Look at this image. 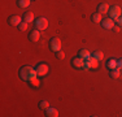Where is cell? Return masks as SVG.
<instances>
[{"instance_id":"1","label":"cell","mask_w":122,"mask_h":117,"mask_svg":"<svg viewBox=\"0 0 122 117\" xmlns=\"http://www.w3.org/2000/svg\"><path fill=\"white\" fill-rule=\"evenodd\" d=\"M20 77H21L22 81L29 82L30 80H33V78L38 77V75H36L35 68H33V66H29V65H25V66H22V68L20 69Z\"/></svg>"},{"instance_id":"2","label":"cell","mask_w":122,"mask_h":117,"mask_svg":"<svg viewBox=\"0 0 122 117\" xmlns=\"http://www.w3.org/2000/svg\"><path fill=\"white\" fill-rule=\"evenodd\" d=\"M34 25H35V29H38L39 31H43L48 27V20L44 17H39L34 21Z\"/></svg>"},{"instance_id":"3","label":"cell","mask_w":122,"mask_h":117,"mask_svg":"<svg viewBox=\"0 0 122 117\" xmlns=\"http://www.w3.org/2000/svg\"><path fill=\"white\" fill-rule=\"evenodd\" d=\"M35 72H36L38 77H44V75H47V73L49 72V66L47 65V64L40 63L35 66Z\"/></svg>"},{"instance_id":"4","label":"cell","mask_w":122,"mask_h":117,"mask_svg":"<svg viewBox=\"0 0 122 117\" xmlns=\"http://www.w3.org/2000/svg\"><path fill=\"white\" fill-rule=\"evenodd\" d=\"M108 13H109V17L112 20H117L118 17H121V13H122V9L118 5H113L112 8H109V11H108Z\"/></svg>"},{"instance_id":"5","label":"cell","mask_w":122,"mask_h":117,"mask_svg":"<svg viewBox=\"0 0 122 117\" xmlns=\"http://www.w3.org/2000/svg\"><path fill=\"white\" fill-rule=\"evenodd\" d=\"M97 65H99V61L95 57L91 56L90 58L85 60V68H83V69H96Z\"/></svg>"},{"instance_id":"6","label":"cell","mask_w":122,"mask_h":117,"mask_svg":"<svg viewBox=\"0 0 122 117\" xmlns=\"http://www.w3.org/2000/svg\"><path fill=\"white\" fill-rule=\"evenodd\" d=\"M49 48H51L53 52L60 51V49H61V40H60V38H52V39L49 40Z\"/></svg>"},{"instance_id":"7","label":"cell","mask_w":122,"mask_h":117,"mask_svg":"<svg viewBox=\"0 0 122 117\" xmlns=\"http://www.w3.org/2000/svg\"><path fill=\"white\" fill-rule=\"evenodd\" d=\"M114 25H116V21H114V20H112L110 17L101 20V26H103L104 29H107V30H112V29L114 27Z\"/></svg>"},{"instance_id":"8","label":"cell","mask_w":122,"mask_h":117,"mask_svg":"<svg viewBox=\"0 0 122 117\" xmlns=\"http://www.w3.org/2000/svg\"><path fill=\"white\" fill-rule=\"evenodd\" d=\"M22 21H24V20H22V17L17 16V14H13V16L8 17V23H9V25H12V26H18Z\"/></svg>"},{"instance_id":"9","label":"cell","mask_w":122,"mask_h":117,"mask_svg":"<svg viewBox=\"0 0 122 117\" xmlns=\"http://www.w3.org/2000/svg\"><path fill=\"white\" fill-rule=\"evenodd\" d=\"M71 65H73L75 69H83V68H85V60L81 58L79 56L74 57L73 60H71Z\"/></svg>"},{"instance_id":"10","label":"cell","mask_w":122,"mask_h":117,"mask_svg":"<svg viewBox=\"0 0 122 117\" xmlns=\"http://www.w3.org/2000/svg\"><path fill=\"white\" fill-rule=\"evenodd\" d=\"M40 38V31L38 30V29H34V30L30 31V34H29V39L31 40V42H38Z\"/></svg>"},{"instance_id":"11","label":"cell","mask_w":122,"mask_h":117,"mask_svg":"<svg viewBox=\"0 0 122 117\" xmlns=\"http://www.w3.org/2000/svg\"><path fill=\"white\" fill-rule=\"evenodd\" d=\"M22 20H24L25 22H27V23H30V22L35 21V20H34V13H33V12L26 11L25 13L22 14Z\"/></svg>"},{"instance_id":"12","label":"cell","mask_w":122,"mask_h":117,"mask_svg":"<svg viewBox=\"0 0 122 117\" xmlns=\"http://www.w3.org/2000/svg\"><path fill=\"white\" fill-rule=\"evenodd\" d=\"M46 116L47 117H57L59 116V111L56 108H52V107H48L46 109Z\"/></svg>"},{"instance_id":"13","label":"cell","mask_w":122,"mask_h":117,"mask_svg":"<svg viewBox=\"0 0 122 117\" xmlns=\"http://www.w3.org/2000/svg\"><path fill=\"white\" fill-rule=\"evenodd\" d=\"M99 13H101V14H104V13H108V11H109V5L107 4V3H100V4L97 5V9H96Z\"/></svg>"},{"instance_id":"14","label":"cell","mask_w":122,"mask_h":117,"mask_svg":"<svg viewBox=\"0 0 122 117\" xmlns=\"http://www.w3.org/2000/svg\"><path fill=\"white\" fill-rule=\"evenodd\" d=\"M120 75H121V69L114 68V69H110V70H109V77L113 78V80H117Z\"/></svg>"},{"instance_id":"15","label":"cell","mask_w":122,"mask_h":117,"mask_svg":"<svg viewBox=\"0 0 122 117\" xmlns=\"http://www.w3.org/2000/svg\"><path fill=\"white\" fill-rule=\"evenodd\" d=\"M78 56L81 58H83V60H87V58L91 57V53H90L88 49H79L78 51Z\"/></svg>"},{"instance_id":"16","label":"cell","mask_w":122,"mask_h":117,"mask_svg":"<svg viewBox=\"0 0 122 117\" xmlns=\"http://www.w3.org/2000/svg\"><path fill=\"white\" fill-rule=\"evenodd\" d=\"M30 3H31V0H17V7L25 9V8H27L30 5Z\"/></svg>"},{"instance_id":"17","label":"cell","mask_w":122,"mask_h":117,"mask_svg":"<svg viewBox=\"0 0 122 117\" xmlns=\"http://www.w3.org/2000/svg\"><path fill=\"white\" fill-rule=\"evenodd\" d=\"M107 68L109 70L117 68V60H116V58H109V60L107 61Z\"/></svg>"},{"instance_id":"18","label":"cell","mask_w":122,"mask_h":117,"mask_svg":"<svg viewBox=\"0 0 122 117\" xmlns=\"http://www.w3.org/2000/svg\"><path fill=\"white\" fill-rule=\"evenodd\" d=\"M101 13H99V12H96V13H94L91 16V21L92 22H95V23H99V22H101Z\"/></svg>"},{"instance_id":"19","label":"cell","mask_w":122,"mask_h":117,"mask_svg":"<svg viewBox=\"0 0 122 117\" xmlns=\"http://www.w3.org/2000/svg\"><path fill=\"white\" fill-rule=\"evenodd\" d=\"M92 57H95L97 61H101L104 58V53L101 51H95L94 53H92Z\"/></svg>"},{"instance_id":"20","label":"cell","mask_w":122,"mask_h":117,"mask_svg":"<svg viewBox=\"0 0 122 117\" xmlns=\"http://www.w3.org/2000/svg\"><path fill=\"white\" fill-rule=\"evenodd\" d=\"M29 85H30V86H33V87H39L40 86V82L38 81L36 77H35V78H33V80L29 81Z\"/></svg>"},{"instance_id":"21","label":"cell","mask_w":122,"mask_h":117,"mask_svg":"<svg viewBox=\"0 0 122 117\" xmlns=\"http://www.w3.org/2000/svg\"><path fill=\"white\" fill-rule=\"evenodd\" d=\"M27 27H29V23L25 22V21H22V22L18 25V29H20L21 31H26V30H27Z\"/></svg>"},{"instance_id":"22","label":"cell","mask_w":122,"mask_h":117,"mask_svg":"<svg viewBox=\"0 0 122 117\" xmlns=\"http://www.w3.org/2000/svg\"><path fill=\"white\" fill-rule=\"evenodd\" d=\"M49 107V103L47 100H42L39 101V108H42V109H47V108Z\"/></svg>"},{"instance_id":"23","label":"cell","mask_w":122,"mask_h":117,"mask_svg":"<svg viewBox=\"0 0 122 117\" xmlns=\"http://www.w3.org/2000/svg\"><path fill=\"white\" fill-rule=\"evenodd\" d=\"M55 55H56V58H59V60H64V58H65V53H64L62 51H56L55 52Z\"/></svg>"},{"instance_id":"24","label":"cell","mask_w":122,"mask_h":117,"mask_svg":"<svg viewBox=\"0 0 122 117\" xmlns=\"http://www.w3.org/2000/svg\"><path fill=\"white\" fill-rule=\"evenodd\" d=\"M117 68L122 70V57H121V58H118V60H117Z\"/></svg>"},{"instance_id":"25","label":"cell","mask_w":122,"mask_h":117,"mask_svg":"<svg viewBox=\"0 0 122 117\" xmlns=\"http://www.w3.org/2000/svg\"><path fill=\"white\" fill-rule=\"evenodd\" d=\"M116 22H117V25H118V26H122V16H121V17H118V18L116 20Z\"/></svg>"},{"instance_id":"26","label":"cell","mask_w":122,"mask_h":117,"mask_svg":"<svg viewBox=\"0 0 122 117\" xmlns=\"http://www.w3.org/2000/svg\"><path fill=\"white\" fill-rule=\"evenodd\" d=\"M113 30H114V33H118V31H120V26H118V25L116 26V25H114V27H113Z\"/></svg>"}]
</instances>
